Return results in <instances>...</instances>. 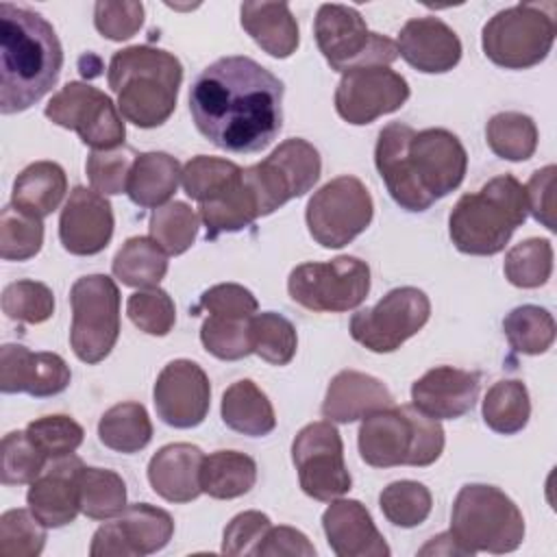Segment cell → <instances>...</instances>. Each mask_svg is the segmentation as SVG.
Instances as JSON below:
<instances>
[{"mask_svg":"<svg viewBox=\"0 0 557 557\" xmlns=\"http://www.w3.org/2000/svg\"><path fill=\"white\" fill-rule=\"evenodd\" d=\"M189 113L213 146L259 152L283 126V83L248 57H222L191 83Z\"/></svg>","mask_w":557,"mask_h":557,"instance_id":"cell-1","label":"cell"},{"mask_svg":"<svg viewBox=\"0 0 557 557\" xmlns=\"http://www.w3.org/2000/svg\"><path fill=\"white\" fill-rule=\"evenodd\" d=\"M374 163L394 202L418 213L461 185L468 154L446 128L416 133L409 124L389 122L379 133Z\"/></svg>","mask_w":557,"mask_h":557,"instance_id":"cell-2","label":"cell"},{"mask_svg":"<svg viewBox=\"0 0 557 557\" xmlns=\"http://www.w3.org/2000/svg\"><path fill=\"white\" fill-rule=\"evenodd\" d=\"M63 48L52 24L26 7L0 2V111L20 113L59 81Z\"/></svg>","mask_w":557,"mask_h":557,"instance_id":"cell-3","label":"cell"},{"mask_svg":"<svg viewBox=\"0 0 557 557\" xmlns=\"http://www.w3.org/2000/svg\"><path fill=\"white\" fill-rule=\"evenodd\" d=\"M107 81L122 117L139 128H154L174 113L183 65L161 48L128 46L111 57Z\"/></svg>","mask_w":557,"mask_h":557,"instance_id":"cell-4","label":"cell"},{"mask_svg":"<svg viewBox=\"0 0 557 557\" xmlns=\"http://www.w3.org/2000/svg\"><path fill=\"white\" fill-rule=\"evenodd\" d=\"M524 220V187L516 176L503 174L457 200L448 215V233L459 252L490 257L505 248Z\"/></svg>","mask_w":557,"mask_h":557,"instance_id":"cell-5","label":"cell"},{"mask_svg":"<svg viewBox=\"0 0 557 557\" xmlns=\"http://www.w3.org/2000/svg\"><path fill=\"white\" fill-rule=\"evenodd\" d=\"M359 455L372 468L431 466L444 450V429L413 405H392L363 418Z\"/></svg>","mask_w":557,"mask_h":557,"instance_id":"cell-6","label":"cell"},{"mask_svg":"<svg viewBox=\"0 0 557 557\" xmlns=\"http://www.w3.org/2000/svg\"><path fill=\"white\" fill-rule=\"evenodd\" d=\"M450 535L463 550L511 553L524 540V518L518 505L498 487L468 483L457 492L450 513Z\"/></svg>","mask_w":557,"mask_h":557,"instance_id":"cell-7","label":"cell"},{"mask_svg":"<svg viewBox=\"0 0 557 557\" xmlns=\"http://www.w3.org/2000/svg\"><path fill=\"white\" fill-rule=\"evenodd\" d=\"M555 2H520L498 11L483 26L485 57L505 70H527L544 61L557 33Z\"/></svg>","mask_w":557,"mask_h":557,"instance_id":"cell-8","label":"cell"},{"mask_svg":"<svg viewBox=\"0 0 557 557\" xmlns=\"http://www.w3.org/2000/svg\"><path fill=\"white\" fill-rule=\"evenodd\" d=\"M315 44L326 63L346 74L361 67L389 65L398 59V46L368 28L355 7L322 4L313 22Z\"/></svg>","mask_w":557,"mask_h":557,"instance_id":"cell-9","label":"cell"},{"mask_svg":"<svg viewBox=\"0 0 557 557\" xmlns=\"http://www.w3.org/2000/svg\"><path fill=\"white\" fill-rule=\"evenodd\" d=\"M70 344L85 363L102 361L120 335V289L107 274L81 276L70 289Z\"/></svg>","mask_w":557,"mask_h":557,"instance_id":"cell-10","label":"cell"},{"mask_svg":"<svg viewBox=\"0 0 557 557\" xmlns=\"http://www.w3.org/2000/svg\"><path fill=\"white\" fill-rule=\"evenodd\" d=\"M287 292L294 302L309 311H348L366 300L370 292V268L350 255L331 261H307L289 272Z\"/></svg>","mask_w":557,"mask_h":557,"instance_id":"cell-11","label":"cell"},{"mask_svg":"<svg viewBox=\"0 0 557 557\" xmlns=\"http://www.w3.org/2000/svg\"><path fill=\"white\" fill-rule=\"evenodd\" d=\"M374 213V202L357 176H337L307 202L305 220L311 237L324 248H342L361 235Z\"/></svg>","mask_w":557,"mask_h":557,"instance_id":"cell-12","label":"cell"},{"mask_svg":"<svg viewBox=\"0 0 557 557\" xmlns=\"http://www.w3.org/2000/svg\"><path fill=\"white\" fill-rule=\"evenodd\" d=\"M322 161L318 150L300 137L285 139L270 157L244 168V174L257 196L261 218L270 215L287 200L305 196L318 183Z\"/></svg>","mask_w":557,"mask_h":557,"instance_id":"cell-13","label":"cell"},{"mask_svg":"<svg viewBox=\"0 0 557 557\" xmlns=\"http://www.w3.org/2000/svg\"><path fill=\"white\" fill-rule=\"evenodd\" d=\"M431 315L429 296L418 287H396L374 307L350 318V335L372 352H394L413 337Z\"/></svg>","mask_w":557,"mask_h":557,"instance_id":"cell-14","label":"cell"},{"mask_svg":"<svg viewBox=\"0 0 557 557\" xmlns=\"http://www.w3.org/2000/svg\"><path fill=\"white\" fill-rule=\"evenodd\" d=\"M46 117L57 126L76 131L94 150H113L124 144L126 126L113 100L81 81L61 87L46 104Z\"/></svg>","mask_w":557,"mask_h":557,"instance_id":"cell-15","label":"cell"},{"mask_svg":"<svg viewBox=\"0 0 557 557\" xmlns=\"http://www.w3.org/2000/svg\"><path fill=\"white\" fill-rule=\"evenodd\" d=\"M292 461L298 470L302 492L315 500L331 503L352 485L344 461L342 435L329 420L311 422L296 433Z\"/></svg>","mask_w":557,"mask_h":557,"instance_id":"cell-16","label":"cell"},{"mask_svg":"<svg viewBox=\"0 0 557 557\" xmlns=\"http://www.w3.org/2000/svg\"><path fill=\"white\" fill-rule=\"evenodd\" d=\"M174 520L165 509L148 503L126 505L124 511L96 529L89 546L91 557H141L168 546Z\"/></svg>","mask_w":557,"mask_h":557,"instance_id":"cell-17","label":"cell"},{"mask_svg":"<svg viewBox=\"0 0 557 557\" xmlns=\"http://www.w3.org/2000/svg\"><path fill=\"white\" fill-rule=\"evenodd\" d=\"M409 98V83L398 72L376 65L346 72L335 89V111L355 126L398 111Z\"/></svg>","mask_w":557,"mask_h":557,"instance_id":"cell-18","label":"cell"},{"mask_svg":"<svg viewBox=\"0 0 557 557\" xmlns=\"http://www.w3.org/2000/svg\"><path fill=\"white\" fill-rule=\"evenodd\" d=\"M152 398L157 416L165 424L174 429H191L209 413L211 385L196 361L174 359L159 372Z\"/></svg>","mask_w":557,"mask_h":557,"instance_id":"cell-19","label":"cell"},{"mask_svg":"<svg viewBox=\"0 0 557 557\" xmlns=\"http://www.w3.org/2000/svg\"><path fill=\"white\" fill-rule=\"evenodd\" d=\"M70 379V366L57 352H33L22 344L0 348V389L4 394L26 392L35 398H48L61 394Z\"/></svg>","mask_w":557,"mask_h":557,"instance_id":"cell-20","label":"cell"},{"mask_svg":"<svg viewBox=\"0 0 557 557\" xmlns=\"http://www.w3.org/2000/svg\"><path fill=\"white\" fill-rule=\"evenodd\" d=\"M113 235L111 202L87 187H74L59 218V239L63 248L78 257L98 255Z\"/></svg>","mask_w":557,"mask_h":557,"instance_id":"cell-21","label":"cell"},{"mask_svg":"<svg viewBox=\"0 0 557 557\" xmlns=\"http://www.w3.org/2000/svg\"><path fill=\"white\" fill-rule=\"evenodd\" d=\"M83 461L74 455L63 459H52L50 466L30 483L26 492L28 509L35 518L48 527L59 529L76 520L81 511L78 500V474Z\"/></svg>","mask_w":557,"mask_h":557,"instance_id":"cell-22","label":"cell"},{"mask_svg":"<svg viewBox=\"0 0 557 557\" xmlns=\"http://www.w3.org/2000/svg\"><path fill=\"white\" fill-rule=\"evenodd\" d=\"M481 389L476 372L437 366L411 385V405L433 420H455L468 413Z\"/></svg>","mask_w":557,"mask_h":557,"instance_id":"cell-23","label":"cell"},{"mask_svg":"<svg viewBox=\"0 0 557 557\" xmlns=\"http://www.w3.org/2000/svg\"><path fill=\"white\" fill-rule=\"evenodd\" d=\"M398 54L418 72L442 74L461 59L457 33L440 17H411L398 33Z\"/></svg>","mask_w":557,"mask_h":557,"instance_id":"cell-24","label":"cell"},{"mask_svg":"<svg viewBox=\"0 0 557 557\" xmlns=\"http://www.w3.org/2000/svg\"><path fill=\"white\" fill-rule=\"evenodd\" d=\"M322 529L331 550L339 557H387L389 546L366 505L352 498L333 500L322 513Z\"/></svg>","mask_w":557,"mask_h":557,"instance_id":"cell-25","label":"cell"},{"mask_svg":"<svg viewBox=\"0 0 557 557\" xmlns=\"http://www.w3.org/2000/svg\"><path fill=\"white\" fill-rule=\"evenodd\" d=\"M392 405L394 396L381 379L357 370H342L331 379L326 387L322 416L329 422L348 424Z\"/></svg>","mask_w":557,"mask_h":557,"instance_id":"cell-26","label":"cell"},{"mask_svg":"<svg viewBox=\"0 0 557 557\" xmlns=\"http://www.w3.org/2000/svg\"><path fill=\"white\" fill-rule=\"evenodd\" d=\"M205 455L187 442L161 446L148 461L150 487L170 503H191L202 494L200 468Z\"/></svg>","mask_w":557,"mask_h":557,"instance_id":"cell-27","label":"cell"},{"mask_svg":"<svg viewBox=\"0 0 557 557\" xmlns=\"http://www.w3.org/2000/svg\"><path fill=\"white\" fill-rule=\"evenodd\" d=\"M244 30L255 44L276 59H287L298 48V24L285 2H244L239 7Z\"/></svg>","mask_w":557,"mask_h":557,"instance_id":"cell-28","label":"cell"},{"mask_svg":"<svg viewBox=\"0 0 557 557\" xmlns=\"http://www.w3.org/2000/svg\"><path fill=\"white\" fill-rule=\"evenodd\" d=\"M207 237L215 239L222 233H235L261 218L255 191L244 176V168L215 196L198 205Z\"/></svg>","mask_w":557,"mask_h":557,"instance_id":"cell-29","label":"cell"},{"mask_svg":"<svg viewBox=\"0 0 557 557\" xmlns=\"http://www.w3.org/2000/svg\"><path fill=\"white\" fill-rule=\"evenodd\" d=\"M65 191L67 178L63 168L54 161H35L17 174L11 191V205L44 220L61 205Z\"/></svg>","mask_w":557,"mask_h":557,"instance_id":"cell-30","label":"cell"},{"mask_svg":"<svg viewBox=\"0 0 557 557\" xmlns=\"http://www.w3.org/2000/svg\"><path fill=\"white\" fill-rule=\"evenodd\" d=\"M181 163L168 152H141L128 174L126 194L144 209H157L168 202L181 181Z\"/></svg>","mask_w":557,"mask_h":557,"instance_id":"cell-31","label":"cell"},{"mask_svg":"<svg viewBox=\"0 0 557 557\" xmlns=\"http://www.w3.org/2000/svg\"><path fill=\"white\" fill-rule=\"evenodd\" d=\"M222 422L250 437H261L274 431L276 416L268 396L250 379L235 381L222 394Z\"/></svg>","mask_w":557,"mask_h":557,"instance_id":"cell-32","label":"cell"},{"mask_svg":"<svg viewBox=\"0 0 557 557\" xmlns=\"http://www.w3.org/2000/svg\"><path fill=\"white\" fill-rule=\"evenodd\" d=\"M257 481V463L246 453L215 450L205 457L200 487L211 498L228 500L248 494Z\"/></svg>","mask_w":557,"mask_h":557,"instance_id":"cell-33","label":"cell"},{"mask_svg":"<svg viewBox=\"0 0 557 557\" xmlns=\"http://www.w3.org/2000/svg\"><path fill=\"white\" fill-rule=\"evenodd\" d=\"M113 274L128 287H157L168 272V252L152 237H128L115 252Z\"/></svg>","mask_w":557,"mask_h":557,"instance_id":"cell-34","label":"cell"},{"mask_svg":"<svg viewBox=\"0 0 557 557\" xmlns=\"http://www.w3.org/2000/svg\"><path fill=\"white\" fill-rule=\"evenodd\" d=\"M98 437L115 453H139L152 440V422L146 407L133 400L113 405L98 422Z\"/></svg>","mask_w":557,"mask_h":557,"instance_id":"cell-35","label":"cell"},{"mask_svg":"<svg viewBox=\"0 0 557 557\" xmlns=\"http://www.w3.org/2000/svg\"><path fill=\"white\" fill-rule=\"evenodd\" d=\"M529 416L531 403L522 381L505 379L487 389L483 398V420L492 431L500 435H513L527 426Z\"/></svg>","mask_w":557,"mask_h":557,"instance_id":"cell-36","label":"cell"},{"mask_svg":"<svg viewBox=\"0 0 557 557\" xmlns=\"http://www.w3.org/2000/svg\"><path fill=\"white\" fill-rule=\"evenodd\" d=\"M81 511L91 520H109L126 507V485L122 476L107 468L83 466L78 474Z\"/></svg>","mask_w":557,"mask_h":557,"instance_id":"cell-37","label":"cell"},{"mask_svg":"<svg viewBox=\"0 0 557 557\" xmlns=\"http://www.w3.org/2000/svg\"><path fill=\"white\" fill-rule=\"evenodd\" d=\"M490 150L507 161H527L537 148V126L533 117L518 111H500L485 126Z\"/></svg>","mask_w":557,"mask_h":557,"instance_id":"cell-38","label":"cell"},{"mask_svg":"<svg viewBox=\"0 0 557 557\" xmlns=\"http://www.w3.org/2000/svg\"><path fill=\"white\" fill-rule=\"evenodd\" d=\"M509 346L522 355H542L555 342L553 313L537 305H520L503 320Z\"/></svg>","mask_w":557,"mask_h":557,"instance_id":"cell-39","label":"cell"},{"mask_svg":"<svg viewBox=\"0 0 557 557\" xmlns=\"http://www.w3.org/2000/svg\"><path fill=\"white\" fill-rule=\"evenodd\" d=\"M250 344L252 352L272 366H287L298 346L294 324L274 311L255 313L250 318Z\"/></svg>","mask_w":557,"mask_h":557,"instance_id":"cell-40","label":"cell"},{"mask_svg":"<svg viewBox=\"0 0 557 557\" xmlns=\"http://www.w3.org/2000/svg\"><path fill=\"white\" fill-rule=\"evenodd\" d=\"M379 507L387 522L394 527L411 529L422 524L433 507V498L426 485L418 481H394L379 494Z\"/></svg>","mask_w":557,"mask_h":557,"instance_id":"cell-41","label":"cell"},{"mask_svg":"<svg viewBox=\"0 0 557 557\" xmlns=\"http://www.w3.org/2000/svg\"><path fill=\"white\" fill-rule=\"evenodd\" d=\"M505 276L511 285L533 289L544 285L553 272V246L548 239L529 237L505 255Z\"/></svg>","mask_w":557,"mask_h":557,"instance_id":"cell-42","label":"cell"},{"mask_svg":"<svg viewBox=\"0 0 557 557\" xmlns=\"http://www.w3.org/2000/svg\"><path fill=\"white\" fill-rule=\"evenodd\" d=\"M198 235L196 211L181 200L157 207L150 215V237L168 252L183 255L191 248Z\"/></svg>","mask_w":557,"mask_h":557,"instance_id":"cell-43","label":"cell"},{"mask_svg":"<svg viewBox=\"0 0 557 557\" xmlns=\"http://www.w3.org/2000/svg\"><path fill=\"white\" fill-rule=\"evenodd\" d=\"M44 224L13 205L0 213V257L4 261H26L41 250Z\"/></svg>","mask_w":557,"mask_h":557,"instance_id":"cell-44","label":"cell"},{"mask_svg":"<svg viewBox=\"0 0 557 557\" xmlns=\"http://www.w3.org/2000/svg\"><path fill=\"white\" fill-rule=\"evenodd\" d=\"M200 342L218 359L237 361L252 352L250 318L209 315L200 329Z\"/></svg>","mask_w":557,"mask_h":557,"instance_id":"cell-45","label":"cell"},{"mask_svg":"<svg viewBox=\"0 0 557 557\" xmlns=\"http://www.w3.org/2000/svg\"><path fill=\"white\" fill-rule=\"evenodd\" d=\"M46 529L30 509H9L0 516V555L37 557L46 544Z\"/></svg>","mask_w":557,"mask_h":557,"instance_id":"cell-46","label":"cell"},{"mask_svg":"<svg viewBox=\"0 0 557 557\" xmlns=\"http://www.w3.org/2000/svg\"><path fill=\"white\" fill-rule=\"evenodd\" d=\"M2 483H33L46 468L48 457L33 444L26 431H11L2 437Z\"/></svg>","mask_w":557,"mask_h":557,"instance_id":"cell-47","label":"cell"},{"mask_svg":"<svg viewBox=\"0 0 557 557\" xmlns=\"http://www.w3.org/2000/svg\"><path fill=\"white\" fill-rule=\"evenodd\" d=\"M2 311L11 320L41 324L54 313L52 289L39 281H15L2 292Z\"/></svg>","mask_w":557,"mask_h":557,"instance_id":"cell-48","label":"cell"},{"mask_svg":"<svg viewBox=\"0 0 557 557\" xmlns=\"http://www.w3.org/2000/svg\"><path fill=\"white\" fill-rule=\"evenodd\" d=\"M239 170L242 168L228 159L198 154L185 163L181 183L185 194L200 205L215 196L231 178L239 174Z\"/></svg>","mask_w":557,"mask_h":557,"instance_id":"cell-49","label":"cell"},{"mask_svg":"<svg viewBox=\"0 0 557 557\" xmlns=\"http://www.w3.org/2000/svg\"><path fill=\"white\" fill-rule=\"evenodd\" d=\"M26 433L33 444L48 457V461L74 455V450L83 444L85 435L83 426L76 420L61 413L33 420L26 426Z\"/></svg>","mask_w":557,"mask_h":557,"instance_id":"cell-50","label":"cell"},{"mask_svg":"<svg viewBox=\"0 0 557 557\" xmlns=\"http://www.w3.org/2000/svg\"><path fill=\"white\" fill-rule=\"evenodd\" d=\"M126 313L131 322L148 335H168L176 322V309L170 294L161 287H146L128 296Z\"/></svg>","mask_w":557,"mask_h":557,"instance_id":"cell-51","label":"cell"},{"mask_svg":"<svg viewBox=\"0 0 557 557\" xmlns=\"http://www.w3.org/2000/svg\"><path fill=\"white\" fill-rule=\"evenodd\" d=\"M135 152L131 148H113V150H94L87 157L85 170L94 191L102 196H115L126 191L128 174L135 163Z\"/></svg>","mask_w":557,"mask_h":557,"instance_id":"cell-52","label":"cell"},{"mask_svg":"<svg viewBox=\"0 0 557 557\" xmlns=\"http://www.w3.org/2000/svg\"><path fill=\"white\" fill-rule=\"evenodd\" d=\"M94 24H96V30L111 41L131 39L144 24V4L141 2H96Z\"/></svg>","mask_w":557,"mask_h":557,"instance_id":"cell-53","label":"cell"},{"mask_svg":"<svg viewBox=\"0 0 557 557\" xmlns=\"http://www.w3.org/2000/svg\"><path fill=\"white\" fill-rule=\"evenodd\" d=\"M272 522L261 511H242L224 529L222 553L224 555H255Z\"/></svg>","mask_w":557,"mask_h":557,"instance_id":"cell-54","label":"cell"},{"mask_svg":"<svg viewBox=\"0 0 557 557\" xmlns=\"http://www.w3.org/2000/svg\"><path fill=\"white\" fill-rule=\"evenodd\" d=\"M200 307L211 315H228V318H252L257 313V298L250 289L237 283H220L209 287L200 296Z\"/></svg>","mask_w":557,"mask_h":557,"instance_id":"cell-55","label":"cell"},{"mask_svg":"<svg viewBox=\"0 0 557 557\" xmlns=\"http://www.w3.org/2000/svg\"><path fill=\"white\" fill-rule=\"evenodd\" d=\"M555 165H546L531 174L529 183L524 185L527 211L542 222L548 231H555Z\"/></svg>","mask_w":557,"mask_h":557,"instance_id":"cell-56","label":"cell"},{"mask_svg":"<svg viewBox=\"0 0 557 557\" xmlns=\"http://www.w3.org/2000/svg\"><path fill=\"white\" fill-rule=\"evenodd\" d=\"M259 557H281V555H302V557H313L315 548L309 542V537L305 533H300L298 529L292 527H270V531L265 533L263 542L259 544L257 553Z\"/></svg>","mask_w":557,"mask_h":557,"instance_id":"cell-57","label":"cell"}]
</instances>
